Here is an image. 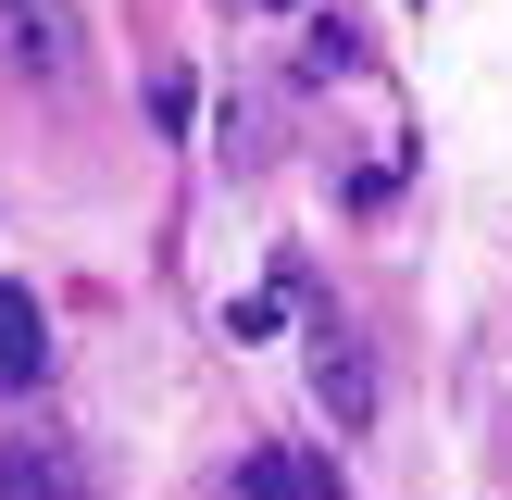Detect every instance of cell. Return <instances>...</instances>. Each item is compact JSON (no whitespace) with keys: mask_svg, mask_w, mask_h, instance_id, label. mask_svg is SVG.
Returning a JSON list of instances; mask_svg holds the SVG:
<instances>
[{"mask_svg":"<svg viewBox=\"0 0 512 500\" xmlns=\"http://www.w3.org/2000/svg\"><path fill=\"white\" fill-rule=\"evenodd\" d=\"M0 75H25V88H75V75H88V25H75V0H0Z\"/></svg>","mask_w":512,"mask_h":500,"instance_id":"6da1fadb","label":"cell"},{"mask_svg":"<svg viewBox=\"0 0 512 500\" xmlns=\"http://www.w3.org/2000/svg\"><path fill=\"white\" fill-rule=\"evenodd\" d=\"M0 500H100V463L63 425H25V438H0Z\"/></svg>","mask_w":512,"mask_h":500,"instance_id":"7a4b0ae2","label":"cell"},{"mask_svg":"<svg viewBox=\"0 0 512 500\" xmlns=\"http://www.w3.org/2000/svg\"><path fill=\"white\" fill-rule=\"evenodd\" d=\"M313 400H325V425H375V363L338 313H313Z\"/></svg>","mask_w":512,"mask_h":500,"instance_id":"3957f363","label":"cell"},{"mask_svg":"<svg viewBox=\"0 0 512 500\" xmlns=\"http://www.w3.org/2000/svg\"><path fill=\"white\" fill-rule=\"evenodd\" d=\"M38 375H50V313H38L25 288H0V400L38 388Z\"/></svg>","mask_w":512,"mask_h":500,"instance_id":"277c9868","label":"cell"},{"mask_svg":"<svg viewBox=\"0 0 512 500\" xmlns=\"http://www.w3.org/2000/svg\"><path fill=\"white\" fill-rule=\"evenodd\" d=\"M238 500H338V475H313L300 450H250V463H238Z\"/></svg>","mask_w":512,"mask_h":500,"instance_id":"5b68a950","label":"cell"},{"mask_svg":"<svg viewBox=\"0 0 512 500\" xmlns=\"http://www.w3.org/2000/svg\"><path fill=\"white\" fill-rule=\"evenodd\" d=\"M263 13H288V0H263Z\"/></svg>","mask_w":512,"mask_h":500,"instance_id":"8992f818","label":"cell"}]
</instances>
